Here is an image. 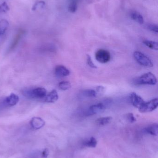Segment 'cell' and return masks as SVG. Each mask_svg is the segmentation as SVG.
<instances>
[{"label":"cell","mask_w":158,"mask_h":158,"mask_svg":"<svg viewBox=\"0 0 158 158\" xmlns=\"http://www.w3.org/2000/svg\"><path fill=\"white\" fill-rule=\"evenodd\" d=\"M23 95L28 98H44L47 94L46 89L44 88H38L33 89L25 90Z\"/></svg>","instance_id":"cell-1"},{"label":"cell","mask_w":158,"mask_h":158,"mask_svg":"<svg viewBox=\"0 0 158 158\" xmlns=\"http://www.w3.org/2000/svg\"><path fill=\"white\" fill-rule=\"evenodd\" d=\"M157 82L156 76L151 72L145 73L135 81V83L137 85H155L156 84Z\"/></svg>","instance_id":"cell-2"},{"label":"cell","mask_w":158,"mask_h":158,"mask_svg":"<svg viewBox=\"0 0 158 158\" xmlns=\"http://www.w3.org/2000/svg\"><path fill=\"white\" fill-rule=\"evenodd\" d=\"M134 57L137 62L142 66L146 67H152L153 63L149 58L143 53L140 51H135L134 53Z\"/></svg>","instance_id":"cell-3"},{"label":"cell","mask_w":158,"mask_h":158,"mask_svg":"<svg viewBox=\"0 0 158 158\" xmlns=\"http://www.w3.org/2000/svg\"><path fill=\"white\" fill-rule=\"evenodd\" d=\"M158 106V99L157 98L152 99L149 101L145 102L138 109L139 111L141 113L150 112L155 110Z\"/></svg>","instance_id":"cell-4"},{"label":"cell","mask_w":158,"mask_h":158,"mask_svg":"<svg viewBox=\"0 0 158 158\" xmlns=\"http://www.w3.org/2000/svg\"><path fill=\"white\" fill-rule=\"evenodd\" d=\"M106 109V106L103 103L95 104L90 106L86 113L87 116L94 115L104 112Z\"/></svg>","instance_id":"cell-5"},{"label":"cell","mask_w":158,"mask_h":158,"mask_svg":"<svg viewBox=\"0 0 158 158\" xmlns=\"http://www.w3.org/2000/svg\"><path fill=\"white\" fill-rule=\"evenodd\" d=\"M95 57L101 64H106L110 61L111 55L110 52L104 49H99L96 52Z\"/></svg>","instance_id":"cell-6"},{"label":"cell","mask_w":158,"mask_h":158,"mask_svg":"<svg viewBox=\"0 0 158 158\" xmlns=\"http://www.w3.org/2000/svg\"><path fill=\"white\" fill-rule=\"evenodd\" d=\"M19 101L18 96L14 94H11L6 97L3 101L4 105L7 107H12L16 105Z\"/></svg>","instance_id":"cell-7"},{"label":"cell","mask_w":158,"mask_h":158,"mask_svg":"<svg viewBox=\"0 0 158 158\" xmlns=\"http://www.w3.org/2000/svg\"><path fill=\"white\" fill-rule=\"evenodd\" d=\"M130 100L132 105L138 109L145 102L143 98L135 92H132L130 94Z\"/></svg>","instance_id":"cell-8"},{"label":"cell","mask_w":158,"mask_h":158,"mask_svg":"<svg viewBox=\"0 0 158 158\" xmlns=\"http://www.w3.org/2000/svg\"><path fill=\"white\" fill-rule=\"evenodd\" d=\"M55 74L58 77H65L69 75L70 71L65 66L58 65L55 68Z\"/></svg>","instance_id":"cell-9"},{"label":"cell","mask_w":158,"mask_h":158,"mask_svg":"<svg viewBox=\"0 0 158 158\" xmlns=\"http://www.w3.org/2000/svg\"><path fill=\"white\" fill-rule=\"evenodd\" d=\"M30 125L33 129H39L45 125V122L39 117H34L31 120Z\"/></svg>","instance_id":"cell-10"},{"label":"cell","mask_w":158,"mask_h":158,"mask_svg":"<svg viewBox=\"0 0 158 158\" xmlns=\"http://www.w3.org/2000/svg\"><path fill=\"white\" fill-rule=\"evenodd\" d=\"M44 101L47 103H54L59 99V95L56 90H53L46 95Z\"/></svg>","instance_id":"cell-11"},{"label":"cell","mask_w":158,"mask_h":158,"mask_svg":"<svg viewBox=\"0 0 158 158\" xmlns=\"http://www.w3.org/2000/svg\"><path fill=\"white\" fill-rule=\"evenodd\" d=\"M144 131L147 134L154 136H157L158 133V125L155 123L146 127L144 129Z\"/></svg>","instance_id":"cell-12"},{"label":"cell","mask_w":158,"mask_h":158,"mask_svg":"<svg viewBox=\"0 0 158 158\" xmlns=\"http://www.w3.org/2000/svg\"><path fill=\"white\" fill-rule=\"evenodd\" d=\"M131 18L140 24H143L144 23V18L143 16L140 13L137 12H132L130 14Z\"/></svg>","instance_id":"cell-13"},{"label":"cell","mask_w":158,"mask_h":158,"mask_svg":"<svg viewBox=\"0 0 158 158\" xmlns=\"http://www.w3.org/2000/svg\"><path fill=\"white\" fill-rule=\"evenodd\" d=\"M9 27V22L6 19L0 21V36L4 34Z\"/></svg>","instance_id":"cell-14"},{"label":"cell","mask_w":158,"mask_h":158,"mask_svg":"<svg viewBox=\"0 0 158 158\" xmlns=\"http://www.w3.org/2000/svg\"><path fill=\"white\" fill-rule=\"evenodd\" d=\"M24 33V32L23 31H21L19 32L16 35L15 38H14L13 42L12 43L11 45L10 46V48H9L10 50H13V49H14L16 47V45H17Z\"/></svg>","instance_id":"cell-15"},{"label":"cell","mask_w":158,"mask_h":158,"mask_svg":"<svg viewBox=\"0 0 158 158\" xmlns=\"http://www.w3.org/2000/svg\"><path fill=\"white\" fill-rule=\"evenodd\" d=\"M112 120V117H105L100 118L96 120V124L99 126H104L108 124Z\"/></svg>","instance_id":"cell-16"},{"label":"cell","mask_w":158,"mask_h":158,"mask_svg":"<svg viewBox=\"0 0 158 158\" xmlns=\"http://www.w3.org/2000/svg\"><path fill=\"white\" fill-rule=\"evenodd\" d=\"M83 95L86 98H96L97 97V94L95 89H87L83 91Z\"/></svg>","instance_id":"cell-17"},{"label":"cell","mask_w":158,"mask_h":158,"mask_svg":"<svg viewBox=\"0 0 158 158\" xmlns=\"http://www.w3.org/2000/svg\"><path fill=\"white\" fill-rule=\"evenodd\" d=\"M143 44L147 47L152 50H158V44L156 42L150 40H145L143 42Z\"/></svg>","instance_id":"cell-18"},{"label":"cell","mask_w":158,"mask_h":158,"mask_svg":"<svg viewBox=\"0 0 158 158\" xmlns=\"http://www.w3.org/2000/svg\"><path fill=\"white\" fill-rule=\"evenodd\" d=\"M97 141L95 138H90L89 140L86 141L84 143V145L90 148H95L97 145Z\"/></svg>","instance_id":"cell-19"},{"label":"cell","mask_w":158,"mask_h":158,"mask_svg":"<svg viewBox=\"0 0 158 158\" xmlns=\"http://www.w3.org/2000/svg\"><path fill=\"white\" fill-rule=\"evenodd\" d=\"M72 87L70 83L67 81H63L59 84V88L62 90H67Z\"/></svg>","instance_id":"cell-20"},{"label":"cell","mask_w":158,"mask_h":158,"mask_svg":"<svg viewBox=\"0 0 158 158\" xmlns=\"http://www.w3.org/2000/svg\"><path fill=\"white\" fill-rule=\"evenodd\" d=\"M45 1H38L32 6V11H35L36 10L37 8H43L45 5Z\"/></svg>","instance_id":"cell-21"},{"label":"cell","mask_w":158,"mask_h":158,"mask_svg":"<svg viewBox=\"0 0 158 158\" xmlns=\"http://www.w3.org/2000/svg\"><path fill=\"white\" fill-rule=\"evenodd\" d=\"M9 7L6 2H3L0 4V13H6L9 10Z\"/></svg>","instance_id":"cell-22"},{"label":"cell","mask_w":158,"mask_h":158,"mask_svg":"<svg viewBox=\"0 0 158 158\" xmlns=\"http://www.w3.org/2000/svg\"><path fill=\"white\" fill-rule=\"evenodd\" d=\"M97 94V97L101 96L104 94L105 92V88L103 86H97L94 88Z\"/></svg>","instance_id":"cell-23"},{"label":"cell","mask_w":158,"mask_h":158,"mask_svg":"<svg viewBox=\"0 0 158 158\" xmlns=\"http://www.w3.org/2000/svg\"><path fill=\"white\" fill-rule=\"evenodd\" d=\"M69 11L71 13H75L77 10V4L75 1H72L70 4L68 8Z\"/></svg>","instance_id":"cell-24"},{"label":"cell","mask_w":158,"mask_h":158,"mask_svg":"<svg viewBox=\"0 0 158 158\" xmlns=\"http://www.w3.org/2000/svg\"><path fill=\"white\" fill-rule=\"evenodd\" d=\"M87 64L89 65L91 68H97V67L94 64V62H93L92 60L91 59V57L89 55H87Z\"/></svg>","instance_id":"cell-25"},{"label":"cell","mask_w":158,"mask_h":158,"mask_svg":"<svg viewBox=\"0 0 158 158\" xmlns=\"http://www.w3.org/2000/svg\"><path fill=\"white\" fill-rule=\"evenodd\" d=\"M148 28L151 31L157 34L158 32V27L156 25L149 24L148 25Z\"/></svg>","instance_id":"cell-26"},{"label":"cell","mask_w":158,"mask_h":158,"mask_svg":"<svg viewBox=\"0 0 158 158\" xmlns=\"http://www.w3.org/2000/svg\"><path fill=\"white\" fill-rule=\"evenodd\" d=\"M127 119L131 123H133V122H135L136 121V118H135V117H134V114L132 113H129L127 114Z\"/></svg>","instance_id":"cell-27"},{"label":"cell","mask_w":158,"mask_h":158,"mask_svg":"<svg viewBox=\"0 0 158 158\" xmlns=\"http://www.w3.org/2000/svg\"><path fill=\"white\" fill-rule=\"evenodd\" d=\"M49 152L48 148H45L42 152L41 156L42 158H47L48 156Z\"/></svg>","instance_id":"cell-28"}]
</instances>
